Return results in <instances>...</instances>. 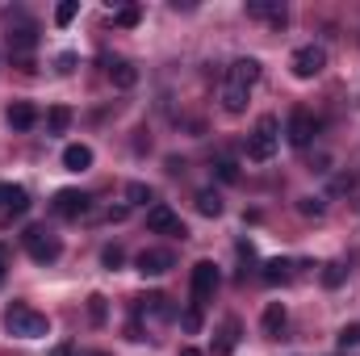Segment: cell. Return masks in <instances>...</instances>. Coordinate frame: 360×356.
Listing matches in <instances>:
<instances>
[{
    "mask_svg": "<svg viewBox=\"0 0 360 356\" xmlns=\"http://www.w3.org/2000/svg\"><path fill=\"white\" fill-rule=\"evenodd\" d=\"M4 210H8L13 218H21V214L30 210V193H25L21 184H4Z\"/></svg>",
    "mask_w": 360,
    "mask_h": 356,
    "instance_id": "obj_18",
    "label": "cell"
},
{
    "mask_svg": "<svg viewBox=\"0 0 360 356\" xmlns=\"http://www.w3.org/2000/svg\"><path fill=\"white\" fill-rule=\"evenodd\" d=\"M0 205H4V184H0Z\"/></svg>",
    "mask_w": 360,
    "mask_h": 356,
    "instance_id": "obj_36",
    "label": "cell"
},
{
    "mask_svg": "<svg viewBox=\"0 0 360 356\" xmlns=\"http://www.w3.org/2000/svg\"><path fill=\"white\" fill-rule=\"evenodd\" d=\"M260 80V59H235L226 68V89H239V92H252V84Z\"/></svg>",
    "mask_w": 360,
    "mask_h": 356,
    "instance_id": "obj_7",
    "label": "cell"
},
{
    "mask_svg": "<svg viewBox=\"0 0 360 356\" xmlns=\"http://www.w3.org/2000/svg\"><path fill=\"white\" fill-rule=\"evenodd\" d=\"M147 227H151L155 235H188L172 205H151V210H147Z\"/></svg>",
    "mask_w": 360,
    "mask_h": 356,
    "instance_id": "obj_8",
    "label": "cell"
},
{
    "mask_svg": "<svg viewBox=\"0 0 360 356\" xmlns=\"http://www.w3.org/2000/svg\"><path fill=\"white\" fill-rule=\"evenodd\" d=\"M4 331H8V336H21V340H42V336H51V323H46V314H38V310L13 302V306L4 310Z\"/></svg>",
    "mask_w": 360,
    "mask_h": 356,
    "instance_id": "obj_1",
    "label": "cell"
},
{
    "mask_svg": "<svg viewBox=\"0 0 360 356\" xmlns=\"http://www.w3.org/2000/svg\"><path fill=\"white\" fill-rule=\"evenodd\" d=\"M34 46H38V30H34L30 21L8 25V51H13V55H30Z\"/></svg>",
    "mask_w": 360,
    "mask_h": 356,
    "instance_id": "obj_12",
    "label": "cell"
},
{
    "mask_svg": "<svg viewBox=\"0 0 360 356\" xmlns=\"http://www.w3.org/2000/svg\"><path fill=\"white\" fill-rule=\"evenodd\" d=\"M105 72H109V80H113L117 89H134V84H139V68L126 63V59H105Z\"/></svg>",
    "mask_w": 360,
    "mask_h": 356,
    "instance_id": "obj_13",
    "label": "cell"
},
{
    "mask_svg": "<svg viewBox=\"0 0 360 356\" xmlns=\"http://www.w3.org/2000/svg\"><path fill=\"white\" fill-rule=\"evenodd\" d=\"M4 272H8V256H4V248H0V281H4Z\"/></svg>",
    "mask_w": 360,
    "mask_h": 356,
    "instance_id": "obj_35",
    "label": "cell"
},
{
    "mask_svg": "<svg viewBox=\"0 0 360 356\" xmlns=\"http://www.w3.org/2000/svg\"><path fill=\"white\" fill-rule=\"evenodd\" d=\"M51 356H76V344H68V340H63V344H55V348H51Z\"/></svg>",
    "mask_w": 360,
    "mask_h": 356,
    "instance_id": "obj_34",
    "label": "cell"
},
{
    "mask_svg": "<svg viewBox=\"0 0 360 356\" xmlns=\"http://www.w3.org/2000/svg\"><path fill=\"white\" fill-rule=\"evenodd\" d=\"M289 276H293V265L289 260H269V265L260 268V281L264 285H285Z\"/></svg>",
    "mask_w": 360,
    "mask_h": 356,
    "instance_id": "obj_19",
    "label": "cell"
},
{
    "mask_svg": "<svg viewBox=\"0 0 360 356\" xmlns=\"http://www.w3.org/2000/svg\"><path fill=\"white\" fill-rule=\"evenodd\" d=\"M356 344H360V323H348L340 331V348H356Z\"/></svg>",
    "mask_w": 360,
    "mask_h": 356,
    "instance_id": "obj_33",
    "label": "cell"
},
{
    "mask_svg": "<svg viewBox=\"0 0 360 356\" xmlns=\"http://www.w3.org/2000/svg\"><path fill=\"white\" fill-rule=\"evenodd\" d=\"M344 276H348V268L340 265V260L323 265V285H327V289H340V285H344Z\"/></svg>",
    "mask_w": 360,
    "mask_h": 356,
    "instance_id": "obj_25",
    "label": "cell"
},
{
    "mask_svg": "<svg viewBox=\"0 0 360 356\" xmlns=\"http://www.w3.org/2000/svg\"><path fill=\"white\" fill-rule=\"evenodd\" d=\"M197 214L218 218V214H222V197H218L214 189H201V193H197Z\"/></svg>",
    "mask_w": 360,
    "mask_h": 356,
    "instance_id": "obj_21",
    "label": "cell"
},
{
    "mask_svg": "<svg viewBox=\"0 0 360 356\" xmlns=\"http://www.w3.org/2000/svg\"><path fill=\"white\" fill-rule=\"evenodd\" d=\"M51 210H55L59 218H80V214L89 210V193H80V189H59L55 201H51Z\"/></svg>",
    "mask_w": 360,
    "mask_h": 356,
    "instance_id": "obj_10",
    "label": "cell"
},
{
    "mask_svg": "<svg viewBox=\"0 0 360 356\" xmlns=\"http://www.w3.org/2000/svg\"><path fill=\"white\" fill-rule=\"evenodd\" d=\"M214 293H218V268L214 260H197L193 265V306L214 302Z\"/></svg>",
    "mask_w": 360,
    "mask_h": 356,
    "instance_id": "obj_5",
    "label": "cell"
},
{
    "mask_svg": "<svg viewBox=\"0 0 360 356\" xmlns=\"http://www.w3.org/2000/svg\"><path fill=\"white\" fill-rule=\"evenodd\" d=\"M134 310H139V314H151V319H172V306H168L164 293H143Z\"/></svg>",
    "mask_w": 360,
    "mask_h": 356,
    "instance_id": "obj_15",
    "label": "cell"
},
{
    "mask_svg": "<svg viewBox=\"0 0 360 356\" xmlns=\"http://www.w3.org/2000/svg\"><path fill=\"white\" fill-rule=\"evenodd\" d=\"M68 126H72V109H68V105H55V109L46 113V130H51V134H63Z\"/></svg>",
    "mask_w": 360,
    "mask_h": 356,
    "instance_id": "obj_22",
    "label": "cell"
},
{
    "mask_svg": "<svg viewBox=\"0 0 360 356\" xmlns=\"http://www.w3.org/2000/svg\"><path fill=\"white\" fill-rule=\"evenodd\" d=\"M38 122V109L30 105V101H17V105H8V126L13 130H30Z\"/></svg>",
    "mask_w": 360,
    "mask_h": 356,
    "instance_id": "obj_17",
    "label": "cell"
},
{
    "mask_svg": "<svg viewBox=\"0 0 360 356\" xmlns=\"http://www.w3.org/2000/svg\"><path fill=\"white\" fill-rule=\"evenodd\" d=\"M134 268H139L143 276H164L168 268H176V252H172V248H143L139 260H134Z\"/></svg>",
    "mask_w": 360,
    "mask_h": 356,
    "instance_id": "obj_6",
    "label": "cell"
},
{
    "mask_svg": "<svg viewBox=\"0 0 360 356\" xmlns=\"http://www.w3.org/2000/svg\"><path fill=\"white\" fill-rule=\"evenodd\" d=\"M281 331H285V306L281 302H269V310H264V336L276 340Z\"/></svg>",
    "mask_w": 360,
    "mask_h": 356,
    "instance_id": "obj_20",
    "label": "cell"
},
{
    "mask_svg": "<svg viewBox=\"0 0 360 356\" xmlns=\"http://www.w3.org/2000/svg\"><path fill=\"white\" fill-rule=\"evenodd\" d=\"M222 109H226V113H243V109H248V92L222 89Z\"/></svg>",
    "mask_w": 360,
    "mask_h": 356,
    "instance_id": "obj_24",
    "label": "cell"
},
{
    "mask_svg": "<svg viewBox=\"0 0 360 356\" xmlns=\"http://www.w3.org/2000/svg\"><path fill=\"white\" fill-rule=\"evenodd\" d=\"M276 147H281V126H276L272 113H264V117L256 122V130L248 134V160L269 164L272 155H276Z\"/></svg>",
    "mask_w": 360,
    "mask_h": 356,
    "instance_id": "obj_2",
    "label": "cell"
},
{
    "mask_svg": "<svg viewBox=\"0 0 360 356\" xmlns=\"http://www.w3.org/2000/svg\"><path fill=\"white\" fill-rule=\"evenodd\" d=\"M122 260H126V256H122V248H117V243H113V248H105V252H101V265L109 268V272H113V268H122Z\"/></svg>",
    "mask_w": 360,
    "mask_h": 356,
    "instance_id": "obj_31",
    "label": "cell"
},
{
    "mask_svg": "<svg viewBox=\"0 0 360 356\" xmlns=\"http://www.w3.org/2000/svg\"><path fill=\"white\" fill-rule=\"evenodd\" d=\"M235 344H239V319H226L222 331H218V340H214V356H231Z\"/></svg>",
    "mask_w": 360,
    "mask_h": 356,
    "instance_id": "obj_16",
    "label": "cell"
},
{
    "mask_svg": "<svg viewBox=\"0 0 360 356\" xmlns=\"http://www.w3.org/2000/svg\"><path fill=\"white\" fill-rule=\"evenodd\" d=\"M84 356H109V352H84Z\"/></svg>",
    "mask_w": 360,
    "mask_h": 356,
    "instance_id": "obj_37",
    "label": "cell"
},
{
    "mask_svg": "<svg viewBox=\"0 0 360 356\" xmlns=\"http://www.w3.org/2000/svg\"><path fill=\"white\" fill-rule=\"evenodd\" d=\"M248 17L269 21L272 30H285V25H289V8H285L281 0H248Z\"/></svg>",
    "mask_w": 360,
    "mask_h": 356,
    "instance_id": "obj_11",
    "label": "cell"
},
{
    "mask_svg": "<svg viewBox=\"0 0 360 356\" xmlns=\"http://www.w3.org/2000/svg\"><path fill=\"white\" fill-rule=\"evenodd\" d=\"M63 168H68V172H84V168H92V147H84V143L63 147Z\"/></svg>",
    "mask_w": 360,
    "mask_h": 356,
    "instance_id": "obj_14",
    "label": "cell"
},
{
    "mask_svg": "<svg viewBox=\"0 0 360 356\" xmlns=\"http://www.w3.org/2000/svg\"><path fill=\"white\" fill-rule=\"evenodd\" d=\"M285 134H289V143H293V147H310V139L319 134V122H314L306 109H293V113H289Z\"/></svg>",
    "mask_w": 360,
    "mask_h": 356,
    "instance_id": "obj_9",
    "label": "cell"
},
{
    "mask_svg": "<svg viewBox=\"0 0 360 356\" xmlns=\"http://www.w3.org/2000/svg\"><path fill=\"white\" fill-rule=\"evenodd\" d=\"M76 13H80V0H63V4L55 8V25H72Z\"/></svg>",
    "mask_w": 360,
    "mask_h": 356,
    "instance_id": "obj_26",
    "label": "cell"
},
{
    "mask_svg": "<svg viewBox=\"0 0 360 356\" xmlns=\"http://www.w3.org/2000/svg\"><path fill=\"white\" fill-rule=\"evenodd\" d=\"M180 327H184L188 336H197V331H201V306H188V310L180 314Z\"/></svg>",
    "mask_w": 360,
    "mask_h": 356,
    "instance_id": "obj_29",
    "label": "cell"
},
{
    "mask_svg": "<svg viewBox=\"0 0 360 356\" xmlns=\"http://www.w3.org/2000/svg\"><path fill=\"white\" fill-rule=\"evenodd\" d=\"M21 243H25V252H30V260H34V265H55V260H59V252H63L59 235H51L46 227H30V231L21 235Z\"/></svg>",
    "mask_w": 360,
    "mask_h": 356,
    "instance_id": "obj_3",
    "label": "cell"
},
{
    "mask_svg": "<svg viewBox=\"0 0 360 356\" xmlns=\"http://www.w3.org/2000/svg\"><path fill=\"white\" fill-rule=\"evenodd\" d=\"M214 172H218V180L235 184V180H239V164H235V160H218V164H214Z\"/></svg>",
    "mask_w": 360,
    "mask_h": 356,
    "instance_id": "obj_30",
    "label": "cell"
},
{
    "mask_svg": "<svg viewBox=\"0 0 360 356\" xmlns=\"http://www.w3.org/2000/svg\"><path fill=\"white\" fill-rule=\"evenodd\" d=\"M151 197H155V193H151L147 184H139V180H134V184H126V201H130V205H147Z\"/></svg>",
    "mask_w": 360,
    "mask_h": 356,
    "instance_id": "obj_27",
    "label": "cell"
},
{
    "mask_svg": "<svg viewBox=\"0 0 360 356\" xmlns=\"http://www.w3.org/2000/svg\"><path fill=\"white\" fill-rule=\"evenodd\" d=\"M289 68H293V76H297V80H314V76L327 68V51H323V46H314V42H310V46H297V51H293V59H289Z\"/></svg>",
    "mask_w": 360,
    "mask_h": 356,
    "instance_id": "obj_4",
    "label": "cell"
},
{
    "mask_svg": "<svg viewBox=\"0 0 360 356\" xmlns=\"http://www.w3.org/2000/svg\"><path fill=\"white\" fill-rule=\"evenodd\" d=\"M323 210H327V205H323L319 197H302V201H297V214H302V218H323Z\"/></svg>",
    "mask_w": 360,
    "mask_h": 356,
    "instance_id": "obj_28",
    "label": "cell"
},
{
    "mask_svg": "<svg viewBox=\"0 0 360 356\" xmlns=\"http://www.w3.org/2000/svg\"><path fill=\"white\" fill-rule=\"evenodd\" d=\"M89 319L96 323V327L105 323V298H101V293H92V298H89Z\"/></svg>",
    "mask_w": 360,
    "mask_h": 356,
    "instance_id": "obj_32",
    "label": "cell"
},
{
    "mask_svg": "<svg viewBox=\"0 0 360 356\" xmlns=\"http://www.w3.org/2000/svg\"><path fill=\"white\" fill-rule=\"evenodd\" d=\"M139 21H143V8H139V4H122V8L113 13V25H122V30H134Z\"/></svg>",
    "mask_w": 360,
    "mask_h": 356,
    "instance_id": "obj_23",
    "label": "cell"
}]
</instances>
